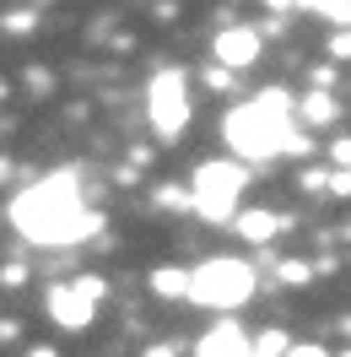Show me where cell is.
Listing matches in <instances>:
<instances>
[{
  "label": "cell",
  "instance_id": "1",
  "mask_svg": "<svg viewBox=\"0 0 351 357\" xmlns=\"http://www.w3.org/2000/svg\"><path fill=\"white\" fill-rule=\"evenodd\" d=\"M11 227L27 244H76V238L98 233V217L81 206L76 174H49L11 201Z\"/></svg>",
  "mask_w": 351,
  "mask_h": 357
},
{
  "label": "cell",
  "instance_id": "2",
  "mask_svg": "<svg viewBox=\"0 0 351 357\" xmlns=\"http://www.w3.org/2000/svg\"><path fill=\"white\" fill-rule=\"evenodd\" d=\"M221 135H227V146L243 162H265L276 152H308V141L292 130V98H286V87H265L249 103H238L221 119Z\"/></svg>",
  "mask_w": 351,
  "mask_h": 357
},
{
  "label": "cell",
  "instance_id": "3",
  "mask_svg": "<svg viewBox=\"0 0 351 357\" xmlns=\"http://www.w3.org/2000/svg\"><path fill=\"white\" fill-rule=\"evenodd\" d=\"M243 190H249V168L243 162H227V157H211V162H200L195 178H189V211H195L200 222H233L238 217V201Z\"/></svg>",
  "mask_w": 351,
  "mask_h": 357
},
{
  "label": "cell",
  "instance_id": "4",
  "mask_svg": "<svg viewBox=\"0 0 351 357\" xmlns=\"http://www.w3.org/2000/svg\"><path fill=\"white\" fill-rule=\"evenodd\" d=\"M254 298V266L238 255H211L189 271V303L200 309H243Z\"/></svg>",
  "mask_w": 351,
  "mask_h": 357
},
{
  "label": "cell",
  "instance_id": "5",
  "mask_svg": "<svg viewBox=\"0 0 351 357\" xmlns=\"http://www.w3.org/2000/svg\"><path fill=\"white\" fill-rule=\"evenodd\" d=\"M189 82H184V70H157L152 82H146V119H152V130L162 141H178V135L189 130Z\"/></svg>",
  "mask_w": 351,
  "mask_h": 357
},
{
  "label": "cell",
  "instance_id": "6",
  "mask_svg": "<svg viewBox=\"0 0 351 357\" xmlns=\"http://www.w3.org/2000/svg\"><path fill=\"white\" fill-rule=\"evenodd\" d=\"M98 303H103V282H98V276H81V282H70V287H54V292H49V314H54L65 331L92 325Z\"/></svg>",
  "mask_w": 351,
  "mask_h": 357
},
{
  "label": "cell",
  "instance_id": "7",
  "mask_svg": "<svg viewBox=\"0 0 351 357\" xmlns=\"http://www.w3.org/2000/svg\"><path fill=\"white\" fill-rule=\"evenodd\" d=\"M211 49H217V60L227 70H249L260 60V33H254V27H221Z\"/></svg>",
  "mask_w": 351,
  "mask_h": 357
},
{
  "label": "cell",
  "instance_id": "8",
  "mask_svg": "<svg viewBox=\"0 0 351 357\" xmlns=\"http://www.w3.org/2000/svg\"><path fill=\"white\" fill-rule=\"evenodd\" d=\"M195 357H254V341H249L233 319H221V325H211V331L195 341Z\"/></svg>",
  "mask_w": 351,
  "mask_h": 357
},
{
  "label": "cell",
  "instance_id": "9",
  "mask_svg": "<svg viewBox=\"0 0 351 357\" xmlns=\"http://www.w3.org/2000/svg\"><path fill=\"white\" fill-rule=\"evenodd\" d=\"M276 227H281V217H276V211H243V217H238V233L249 238V244L276 238Z\"/></svg>",
  "mask_w": 351,
  "mask_h": 357
},
{
  "label": "cell",
  "instance_id": "10",
  "mask_svg": "<svg viewBox=\"0 0 351 357\" xmlns=\"http://www.w3.org/2000/svg\"><path fill=\"white\" fill-rule=\"evenodd\" d=\"M152 292L157 298H189V271H178V266L152 271Z\"/></svg>",
  "mask_w": 351,
  "mask_h": 357
},
{
  "label": "cell",
  "instance_id": "11",
  "mask_svg": "<svg viewBox=\"0 0 351 357\" xmlns=\"http://www.w3.org/2000/svg\"><path fill=\"white\" fill-rule=\"evenodd\" d=\"M303 119L308 125H335V119H341V103H335L329 92H308L303 98Z\"/></svg>",
  "mask_w": 351,
  "mask_h": 357
},
{
  "label": "cell",
  "instance_id": "12",
  "mask_svg": "<svg viewBox=\"0 0 351 357\" xmlns=\"http://www.w3.org/2000/svg\"><path fill=\"white\" fill-rule=\"evenodd\" d=\"M313 11H325L335 27H351V0H308Z\"/></svg>",
  "mask_w": 351,
  "mask_h": 357
},
{
  "label": "cell",
  "instance_id": "13",
  "mask_svg": "<svg viewBox=\"0 0 351 357\" xmlns=\"http://www.w3.org/2000/svg\"><path fill=\"white\" fill-rule=\"evenodd\" d=\"M286 347H292V341H286L281 331H265L260 341H254V357H286Z\"/></svg>",
  "mask_w": 351,
  "mask_h": 357
},
{
  "label": "cell",
  "instance_id": "14",
  "mask_svg": "<svg viewBox=\"0 0 351 357\" xmlns=\"http://www.w3.org/2000/svg\"><path fill=\"white\" fill-rule=\"evenodd\" d=\"M308 276H313V271H308L303 260H286V266H281V282H292V287H303Z\"/></svg>",
  "mask_w": 351,
  "mask_h": 357
},
{
  "label": "cell",
  "instance_id": "15",
  "mask_svg": "<svg viewBox=\"0 0 351 357\" xmlns=\"http://www.w3.org/2000/svg\"><path fill=\"white\" fill-rule=\"evenodd\" d=\"M286 357H329L325 347H313V341H297V347H286Z\"/></svg>",
  "mask_w": 351,
  "mask_h": 357
},
{
  "label": "cell",
  "instance_id": "16",
  "mask_svg": "<svg viewBox=\"0 0 351 357\" xmlns=\"http://www.w3.org/2000/svg\"><path fill=\"white\" fill-rule=\"evenodd\" d=\"M329 190H335V195H351V174H346V168H341V174H329Z\"/></svg>",
  "mask_w": 351,
  "mask_h": 357
},
{
  "label": "cell",
  "instance_id": "17",
  "mask_svg": "<svg viewBox=\"0 0 351 357\" xmlns=\"http://www.w3.org/2000/svg\"><path fill=\"white\" fill-rule=\"evenodd\" d=\"M329 157H335L341 168H351V141H335V146H329Z\"/></svg>",
  "mask_w": 351,
  "mask_h": 357
},
{
  "label": "cell",
  "instance_id": "18",
  "mask_svg": "<svg viewBox=\"0 0 351 357\" xmlns=\"http://www.w3.org/2000/svg\"><path fill=\"white\" fill-rule=\"evenodd\" d=\"M329 49H335V54L346 60V54H351V33H335V44H329Z\"/></svg>",
  "mask_w": 351,
  "mask_h": 357
},
{
  "label": "cell",
  "instance_id": "19",
  "mask_svg": "<svg viewBox=\"0 0 351 357\" xmlns=\"http://www.w3.org/2000/svg\"><path fill=\"white\" fill-rule=\"evenodd\" d=\"M146 357H173V347H152V352H146Z\"/></svg>",
  "mask_w": 351,
  "mask_h": 357
},
{
  "label": "cell",
  "instance_id": "20",
  "mask_svg": "<svg viewBox=\"0 0 351 357\" xmlns=\"http://www.w3.org/2000/svg\"><path fill=\"white\" fill-rule=\"evenodd\" d=\"M341 357H351V347H346V352H341Z\"/></svg>",
  "mask_w": 351,
  "mask_h": 357
}]
</instances>
